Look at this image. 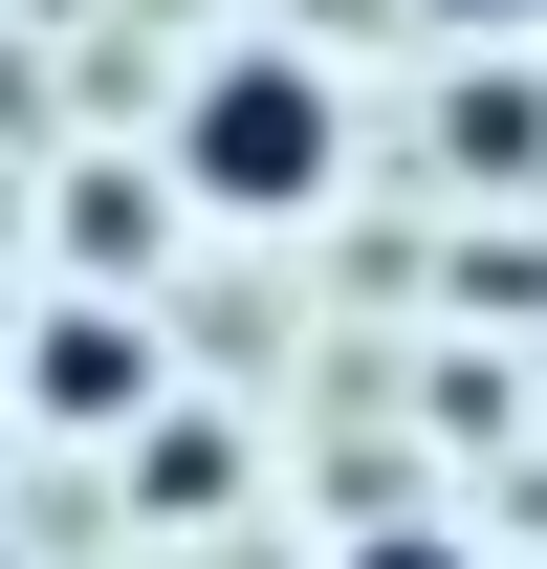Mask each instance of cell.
Returning a JSON list of instances; mask_svg holds the SVG:
<instances>
[{"instance_id": "cell-2", "label": "cell", "mask_w": 547, "mask_h": 569, "mask_svg": "<svg viewBox=\"0 0 547 569\" xmlns=\"http://www.w3.org/2000/svg\"><path fill=\"white\" fill-rule=\"evenodd\" d=\"M438 153H460V176H547V110H526V88H460Z\"/></svg>"}, {"instance_id": "cell-4", "label": "cell", "mask_w": 547, "mask_h": 569, "mask_svg": "<svg viewBox=\"0 0 547 569\" xmlns=\"http://www.w3.org/2000/svg\"><path fill=\"white\" fill-rule=\"evenodd\" d=\"M460 22H526V0H460Z\"/></svg>"}, {"instance_id": "cell-1", "label": "cell", "mask_w": 547, "mask_h": 569, "mask_svg": "<svg viewBox=\"0 0 547 569\" xmlns=\"http://www.w3.org/2000/svg\"><path fill=\"white\" fill-rule=\"evenodd\" d=\"M176 176H198V198H241V219H307V198H329V88H307V67H198Z\"/></svg>"}, {"instance_id": "cell-3", "label": "cell", "mask_w": 547, "mask_h": 569, "mask_svg": "<svg viewBox=\"0 0 547 569\" xmlns=\"http://www.w3.org/2000/svg\"><path fill=\"white\" fill-rule=\"evenodd\" d=\"M350 569H460V548H350Z\"/></svg>"}]
</instances>
